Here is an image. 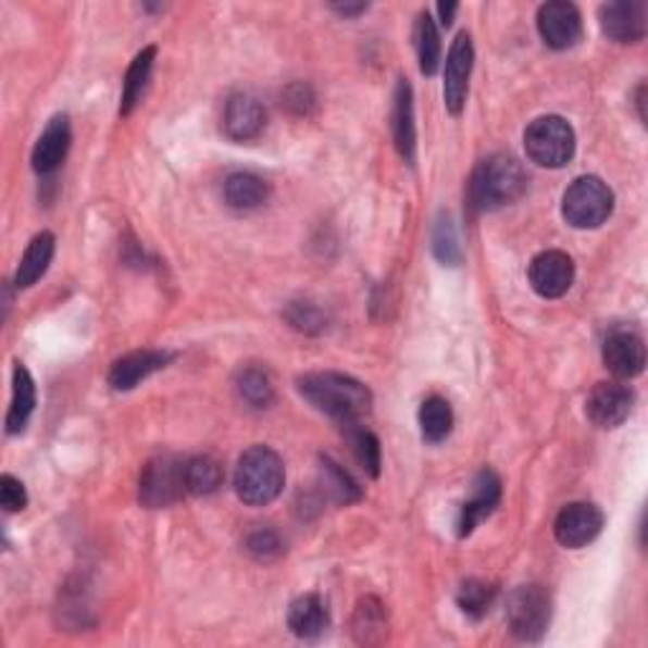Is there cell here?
I'll return each instance as SVG.
<instances>
[{
  "instance_id": "cell-1",
  "label": "cell",
  "mask_w": 648,
  "mask_h": 648,
  "mask_svg": "<svg viewBox=\"0 0 648 648\" xmlns=\"http://www.w3.org/2000/svg\"><path fill=\"white\" fill-rule=\"evenodd\" d=\"M299 396L339 423H358L373 406V396L360 381L342 373H310L297 381Z\"/></svg>"
},
{
  "instance_id": "cell-2",
  "label": "cell",
  "mask_w": 648,
  "mask_h": 648,
  "mask_svg": "<svg viewBox=\"0 0 648 648\" xmlns=\"http://www.w3.org/2000/svg\"><path fill=\"white\" fill-rule=\"evenodd\" d=\"M527 188V175L512 155H491L479 162L469 185V200L476 211H497L514 203Z\"/></svg>"
},
{
  "instance_id": "cell-3",
  "label": "cell",
  "mask_w": 648,
  "mask_h": 648,
  "mask_svg": "<svg viewBox=\"0 0 648 648\" xmlns=\"http://www.w3.org/2000/svg\"><path fill=\"white\" fill-rule=\"evenodd\" d=\"M287 472L284 461L269 446H251L241 453L236 466L234 486L238 499L249 507H266L284 491Z\"/></svg>"
},
{
  "instance_id": "cell-4",
  "label": "cell",
  "mask_w": 648,
  "mask_h": 648,
  "mask_svg": "<svg viewBox=\"0 0 648 648\" xmlns=\"http://www.w3.org/2000/svg\"><path fill=\"white\" fill-rule=\"evenodd\" d=\"M524 150H527V158L537 162L539 167H565L575 155L573 127L558 114L539 117L524 133Z\"/></svg>"
},
{
  "instance_id": "cell-5",
  "label": "cell",
  "mask_w": 648,
  "mask_h": 648,
  "mask_svg": "<svg viewBox=\"0 0 648 648\" xmlns=\"http://www.w3.org/2000/svg\"><path fill=\"white\" fill-rule=\"evenodd\" d=\"M613 190L596 175H583L562 196V215L573 228H598L613 213Z\"/></svg>"
},
{
  "instance_id": "cell-6",
  "label": "cell",
  "mask_w": 648,
  "mask_h": 648,
  "mask_svg": "<svg viewBox=\"0 0 648 648\" xmlns=\"http://www.w3.org/2000/svg\"><path fill=\"white\" fill-rule=\"evenodd\" d=\"M552 619V600L539 585H522L507 598V623L514 638L535 644L547 634Z\"/></svg>"
},
{
  "instance_id": "cell-7",
  "label": "cell",
  "mask_w": 648,
  "mask_h": 648,
  "mask_svg": "<svg viewBox=\"0 0 648 648\" xmlns=\"http://www.w3.org/2000/svg\"><path fill=\"white\" fill-rule=\"evenodd\" d=\"M185 491H188V486H185V461L158 457L145 464L140 474V501L145 507H170L177 499H183Z\"/></svg>"
},
{
  "instance_id": "cell-8",
  "label": "cell",
  "mask_w": 648,
  "mask_h": 648,
  "mask_svg": "<svg viewBox=\"0 0 648 648\" xmlns=\"http://www.w3.org/2000/svg\"><path fill=\"white\" fill-rule=\"evenodd\" d=\"M472 68H474V43H472V36L464 30V34L453 38L449 59H446V68H444V102H446V110H449L453 117H459L466 107Z\"/></svg>"
},
{
  "instance_id": "cell-9",
  "label": "cell",
  "mask_w": 648,
  "mask_h": 648,
  "mask_svg": "<svg viewBox=\"0 0 648 648\" xmlns=\"http://www.w3.org/2000/svg\"><path fill=\"white\" fill-rule=\"evenodd\" d=\"M537 30L543 41L554 51L573 49L583 38L581 11L565 0H552L537 11Z\"/></svg>"
},
{
  "instance_id": "cell-10",
  "label": "cell",
  "mask_w": 648,
  "mask_h": 648,
  "mask_svg": "<svg viewBox=\"0 0 648 648\" xmlns=\"http://www.w3.org/2000/svg\"><path fill=\"white\" fill-rule=\"evenodd\" d=\"M603 512L588 501H573L554 520V537L568 550H581L590 545L603 529Z\"/></svg>"
},
{
  "instance_id": "cell-11",
  "label": "cell",
  "mask_w": 648,
  "mask_h": 648,
  "mask_svg": "<svg viewBox=\"0 0 648 648\" xmlns=\"http://www.w3.org/2000/svg\"><path fill=\"white\" fill-rule=\"evenodd\" d=\"M575 282V264L562 251H543L529 264V284L539 297H565Z\"/></svg>"
},
{
  "instance_id": "cell-12",
  "label": "cell",
  "mask_w": 648,
  "mask_h": 648,
  "mask_svg": "<svg viewBox=\"0 0 648 648\" xmlns=\"http://www.w3.org/2000/svg\"><path fill=\"white\" fill-rule=\"evenodd\" d=\"M603 362L621 381H631V377L641 375L646 367L644 337L626 327L611 329L603 342Z\"/></svg>"
},
{
  "instance_id": "cell-13",
  "label": "cell",
  "mask_w": 648,
  "mask_h": 648,
  "mask_svg": "<svg viewBox=\"0 0 648 648\" xmlns=\"http://www.w3.org/2000/svg\"><path fill=\"white\" fill-rule=\"evenodd\" d=\"M634 411V392L621 383H598L585 400V413L598 428H619Z\"/></svg>"
},
{
  "instance_id": "cell-14",
  "label": "cell",
  "mask_w": 648,
  "mask_h": 648,
  "mask_svg": "<svg viewBox=\"0 0 648 648\" xmlns=\"http://www.w3.org/2000/svg\"><path fill=\"white\" fill-rule=\"evenodd\" d=\"M646 13L644 0H619V3L600 5V28L615 43H638L646 36Z\"/></svg>"
},
{
  "instance_id": "cell-15",
  "label": "cell",
  "mask_w": 648,
  "mask_h": 648,
  "mask_svg": "<svg viewBox=\"0 0 648 648\" xmlns=\"http://www.w3.org/2000/svg\"><path fill=\"white\" fill-rule=\"evenodd\" d=\"M501 501V479L491 469H484L479 476L474 479L472 497H469L464 504H461L459 520H457V532L459 537H469L472 532L479 527L494 509L499 507Z\"/></svg>"
},
{
  "instance_id": "cell-16",
  "label": "cell",
  "mask_w": 648,
  "mask_h": 648,
  "mask_svg": "<svg viewBox=\"0 0 648 648\" xmlns=\"http://www.w3.org/2000/svg\"><path fill=\"white\" fill-rule=\"evenodd\" d=\"M173 360V354L165 350H137L120 358L110 370V385L114 390H133L142 381H148L152 373H158Z\"/></svg>"
},
{
  "instance_id": "cell-17",
  "label": "cell",
  "mask_w": 648,
  "mask_h": 648,
  "mask_svg": "<svg viewBox=\"0 0 648 648\" xmlns=\"http://www.w3.org/2000/svg\"><path fill=\"white\" fill-rule=\"evenodd\" d=\"M266 125V112L257 97L251 95H234L226 102V114H223V129L230 140L246 142L261 135Z\"/></svg>"
},
{
  "instance_id": "cell-18",
  "label": "cell",
  "mask_w": 648,
  "mask_h": 648,
  "mask_svg": "<svg viewBox=\"0 0 648 648\" xmlns=\"http://www.w3.org/2000/svg\"><path fill=\"white\" fill-rule=\"evenodd\" d=\"M68 145H72V127H68V117L66 114H57V117L46 125L41 137H38L34 155H30L36 173L38 175L53 173V170L64 162Z\"/></svg>"
},
{
  "instance_id": "cell-19",
  "label": "cell",
  "mask_w": 648,
  "mask_h": 648,
  "mask_svg": "<svg viewBox=\"0 0 648 648\" xmlns=\"http://www.w3.org/2000/svg\"><path fill=\"white\" fill-rule=\"evenodd\" d=\"M392 140L400 158L406 162L415 160V114H413V89L408 79H400L392 97Z\"/></svg>"
},
{
  "instance_id": "cell-20",
  "label": "cell",
  "mask_w": 648,
  "mask_h": 648,
  "mask_svg": "<svg viewBox=\"0 0 648 648\" xmlns=\"http://www.w3.org/2000/svg\"><path fill=\"white\" fill-rule=\"evenodd\" d=\"M287 623L291 634L299 638H307V641H310V638H320L329 626L327 606H324V600L314 596V593L297 598L295 603L289 606Z\"/></svg>"
},
{
  "instance_id": "cell-21",
  "label": "cell",
  "mask_w": 648,
  "mask_h": 648,
  "mask_svg": "<svg viewBox=\"0 0 648 648\" xmlns=\"http://www.w3.org/2000/svg\"><path fill=\"white\" fill-rule=\"evenodd\" d=\"M53 251H57V238L49 230H41V234L34 236V241L28 244V249L23 251L18 272H15V287L28 289L41 279V276L49 272Z\"/></svg>"
},
{
  "instance_id": "cell-22",
  "label": "cell",
  "mask_w": 648,
  "mask_h": 648,
  "mask_svg": "<svg viewBox=\"0 0 648 648\" xmlns=\"http://www.w3.org/2000/svg\"><path fill=\"white\" fill-rule=\"evenodd\" d=\"M34 408H36V383H34V377H30L26 365L15 362V367H13V400H11V408H8V419H5L8 434H11V436L21 434V431L28 426L30 415H34Z\"/></svg>"
},
{
  "instance_id": "cell-23",
  "label": "cell",
  "mask_w": 648,
  "mask_h": 648,
  "mask_svg": "<svg viewBox=\"0 0 648 648\" xmlns=\"http://www.w3.org/2000/svg\"><path fill=\"white\" fill-rule=\"evenodd\" d=\"M269 196H272L269 183L253 173H230L223 183V198L236 211H253L264 205Z\"/></svg>"
},
{
  "instance_id": "cell-24",
  "label": "cell",
  "mask_w": 648,
  "mask_h": 648,
  "mask_svg": "<svg viewBox=\"0 0 648 648\" xmlns=\"http://www.w3.org/2000/svg\"><path fill=\"white\" fill-rule=\"evenodd\" d=\"M155 53H158L155 46H148V49L137 53L133 64H129L125 84H122V104H120L122 117H129V114L135 112V107L140 104L145 89H148L152 66H155Z\"/></svg>"
},
{
  "instance_id": "cell-25",
  "label": "cell",
  "mask_w": 648,
  "mask_h": 648,
  "mask_svg": "<svg viewBox=\"0 0 648 648\" xmlns=\"http://www.w3.org/2000/svg\"><path fill=\"white\" fill-rule=\"evenodd\" d=\"M419 423H421V434L428 444L446 441L453 431V411L449 400L441 396H431L423 400L419 411Z\"/></svg>"
},
{
  "instance_id": "cell-26",
  "label": "cell",
  "mask_w": 648,
  "mask_h": 648,
  "mask_svg": "<svg viewBox=\"0 0 648 648\" xmlns=\"http://www.w3.org/2000/svg\"><path fill=\"white\" fill-rule=\"evenodd\" d=\"M236 396L253 411H264L274 400V385L261 367H244L236 375Z\"/></svg>"
},
{
  "instance_id": "cell-27",
  "label": "cell",
  "mask_w": 648,
  "mask_h": 648,
  "mask_svg": "<svg viewBox=\"0 0 648 648\" xmlns=\"http://www.w3.org/2000/svg\"><path fill=\"white\" fill-rule=\"evenodd\" d=\"M413 38H415V53H419L421 74L434 76L438 72V64H441V38H438V28L428 13L419 15Z\"/></svg>"
},
{
  "instance_id": "cell-28",
  "label": "cell",
  "mask_w": 648,
  "mask_h": 648,
  "mask_svg": "<svg viewBox=\"0 0 648 648\" xmlns=\"http://www.w3.org/2000/svg\"><path fill=\"white\" fill-rule=\"evenodd\" d=\"M352 634L358 644H381L388 634V621H385V608L381 600L365 598L358 606L352 619Z\"/></svg>"
},
{
  "instance_id": "cell-29",
  "label": "cell",
  "mask_w": 648,
  "mask_h": 648,
  "mask_svg": "<svg viewBox=\"0 0 648 648\" xmlns=\"http://www.w3.org/2000/svg\"><path fill=\"white\" fill-rule=\"evenodd\" d=\"M223 484V469L213 457H192L185 461V486L188 494L196 497H208L219 491Z\"/></svg>"
},
{
  "instance_id": "cell-30",
  "label": "cell",
  "mask_w": 648,
  "mask_h": 648,
  "mask_svg": "<svg viewBox=\"0 0 648 648\" xmlns=\"http://www.w3.org/2000/svg\"><path fill=\"white\" fill-rule=\"evenodd\" d=\"M320 479L324 491L329 494L332 499L339 501V504H352V501L362 499V491L358 482L352 479L350 474L345 472L337 461H332L329 457H322V466H320Z\"/></svg>"
},
{
  "instance_id": "cell-31",
  "label": "cell",
  "mask_w": 648,
  "mask_h": 648,
  "mask_svg": "<svg viewBox=\"0 0 648 648\" xmlns=\"http://www.w3.org/2000/svg\"><path fill=\"white\" fill-rule=\"evenodd\" d=\"M347 441H350V449L354 453V459H358V464L365 469V474L377 479L381 476V441H377V436L373 431L367 428H360L358 423H347Z\"/></svg>"
},
{
  "instance_id": "cell-32",
  "label": "cell",
  "mask_w": 648,
  "mask_h": 648,
  "mask_svg": "<svg viewBox=\"0 0 648 648\" xmlns=\"http://www.w3.org/2000/svg\"><path fill=\"white\" fill-rule=\"evenodd\" d=\"M494 600H497V588L486 581H466L457 593L459 608L474 621H479L489 613Z\"/></svg>"
},
{
  "instance_id": "cell-33",
  "label": "cell",
  "mask_w": 648,
  "mask_h": 648,
  "mask_svg": "<svg viewBox=\"0 0 648 648\" xmlns=\"http://www.w3.org/2000/svg\"><path fill=\"white\" fill-rule=\"evenodd\" d=\"M434 253L444 266H459L461 246H459L457 228H453L451 219L438 221V226L434 230Z\"/></svg>"
},
{
  "instance_id": "cell-34",
  "label": "cell",
  "mask_w": 648,
  "mask_h": 648,
  "mask_svg": "<svg viewBox=\"0 0 648 648\" xmlns=\"http://www.w3.org/2000/svg\"><path fill=\"white\" fill-rule=\"evenodd\" d=\"M287 320L291 327L299 332H307V335H317V332L327 327V317H324V312L317 304H310V302L289 304Z\"/></svg>"
},
{
  "instance_id": "cell-35",
  "label": "cell",
  "mask_w": 648,
  "mask_h": 648,
  "mask_svg": "<svg viewBox=\"0 0 648 648\" xmlns=\"http://www.w3.org/2000/svg\"><path fill=\"white\" fill-rule=\"evenodd\" d=\"M246 550H249L257 560L269 562V560H276L284 552V543L274 529L259 527L246 537Z\"/></svg>"
},
{
  "instance_id": "cell-36",
  "label": "cell",
  "mask_w": 648,
  "mask_h": 648,
  "mask_svg": "<svg viewBox=\"0 0 648 648\" xmlns=\"http://www.w3.org/2000/svg\"><path fill=\"white\" fill-rule=\"evenodd\" d=\"M0 504H3V509L8 514L21 512V509H26V504H28L26 486H23L11 474L0 476Z\"/></svg>"
},
{
  "instance_id": "cell-37",
  "label": "cell",
  "mask_w": 648,
  "mask_h": 648,
  "mask_svg": "<svg viewBox=\"0 0 648 648\" xmlns=\"http://www.w3.org/2000/svg\"><path fill=\"white\" fill-rule=\"evenodd\" d=\"M287 104L289 107H297L299 114H307V110L314 104V95L310 87H304V84H297V87H291L287 91Z\"/></svg>"
},
{
  "instance_id": "cell-38",
  "label": "cell",
  "mask_w": 648,
  "mask_h": 648,
  "mask_svg": "<svg viewBox=\"0 0 648 648\" xmlns=\"http://www.w3.org/2000/svg\"><path fill=\"white\" fill-rule=\"evenodd\" d=\"M339 15H345V18H354V15L365 13L367 5L365 3H335L332 5Z\"/></svg>"
},
{
  "instance_id": "cell-39",
  "label": "cell",
  "mask_w": 648,
  "mask_h": 648,
  "mask_svg": "<svg viewBox=\"0 0 648 648\" xmlns=\"http://www.w3.org/2000/svg\"><path fill=\"white\" fill-rule=\"evenodd\" d=\"M457 11H459L457 3H441V5H438V15H441L444 26H451L453 15H457Z\"/></svg>"
},
{
  "instance_id": "cell-40",
  "label": "cell",
  "mask_w": 648,
  "mask_h": 648,
  "mask_svg": "<svg viewBox=\"0 0 648 648\" xmlns=\"http://www.w3.org/2000/svg\"><path fill=\"white\" fill-rule=\"evenodd\" d=\"M644 102H646V84H641V87H638V95H636V104H638V117H641V122H646Z\"/></svg>"
}]
</instances>
